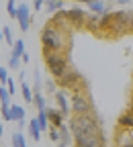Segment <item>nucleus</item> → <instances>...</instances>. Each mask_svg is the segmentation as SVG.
I'll return each instance as SVG.
<instances>
[{"label": "nucleus", "instance_id": "f257e3e1", "mask_svg": "<svg viewBox=\"0 0 133 147\" xmlns=\"http://www.w3.org/2000/svg\"><path fill=\"white\" fill-rule=\"evenodd\" d=\"M129 33V8L105 12L98 23V37L105 39H119V37Z\"/></svg>", "mask_w": 133, "mask_h": 147}, {"label": "nucleus", "instance_id": "f03ea898", "mask_svg": "<svg viewBox=\"0 0 133 147\" xmlns=\"http://www.w3.org/2000/svg\"><path fill=\"white\" fill-rule=\"evenodd\" d=\"M70 35L72 33H66L53 25H45L43 31H41V47L47 49V51H62L66 53L70 49Z\"/></svg>", "mask_w": 133, "mask_h": 147}, {"label": "nucleus", "instance_id": "7ed1b4c3", "mask_svg": "<svg viewBox=\"0 0 133 147\" xmlns=\"http://www.w3.org/2000/svg\"><path fill=\"white\" fill-rule=\"evenodd\" d=\"M68 127H70V131H72V137H80V135H88V133L102 131L96 113H88V115H70Z\"/></svg>", "mask_w": 133, "mask_h": 147}, {"label": "nucleus", "instance_id": "20e7f679", "mask_svg": "<svg viewBox=\"0 0 133 147\" xmlns=\"http://www.w3.org/2000/svg\"><path fill=\"white\" fill-rule=\"evenodd\" d=\"M43 61H45V67L51 74V78H60L64 71H68L72 67L68 55L62 53V51H47V49H43Z\"/></svg>", "mask_w": 133, "mask_h": 147}, {"label": "nucleus", "instance_id": "39448f33", "mask_svg": "<svg viewBox=\"0 0 133 147\" xmlns=\"http://www.w3.org/2000/svg\"><path fill=\"white\" fill-rule=\"evenodd\" d=\"M70 106H72V115L94 113V102L86 90H74L72 96H70Z\"/></svg>", "mask_w": 133, "mask_h": 147}, {"label": "nucleus", "instance_id": "423d86ee", "mask_svg": "<svg viewBox=\"0 0 133 147\" xmlns=\"http://www.w3.org/2000/svg\"><path fill=\"white\" fill-rule=\"evenodd\" d=\"M55 84H58V88L62 90H82V84H84V78H82V74L78 69H74L70 67L68 71H64L60 78H55Z\"/></svg>", "mask_w": 133, "mask_h": 147}, {"label": "nucleus", "instance_id": "0eeeda50", "mask_svg": "<svg viewBox=\"0 0 133 147\" xmlns=\"http://www.w3.org/2000/svg\"><path fill=\"white\" fill-rule=\"evenodd\" d=\"M74 147H107V139H105L102 131L88 133V135L74 137Z\"/></svg>", "mask_w": 133, "mask_h": 147}, {"label": "nucleus", "instance_id": "6e6552de", "mask_svg": "<svg viewBox=\"0 0 133 147\" xmlns=\"http://www.w3.org/2000/svg\"><path fill=\"white\" fill-rule=\"evenodd\" d=\"M16 21H18V29L23 33H27L31 29V6L25 2H18L16 6Z\"/></svg>", "mask_w": 133, "mask_h": 147}, {"label": "nucleus", "instance_id": "1a4fd4ad", "mask_svg": "<svg viewBox=\"0 0 133 147\" xmlns=\"http://www.w3.org/2000/svg\"><path fill=\"white\" fill-rule=\"evenodd\" d=\"M66 14H68V21H70V27L72 29H84L86 14H88L84 8H68Z\"/></svg>", "mask_w": 133, "mask_h": 147}, {"label": "nucleus", "instance_id": "9d476101", "mask_svg": "<svg viewBox=\"0 0 133 147\" xmlns=\"http://www.w3.org/2000/svg\"><path fill=\"white\" fill-rule=\"evenodd\" d=\"M49 25L58 27V29H62V31H66V33H72V27H70V21H68V14H66V10H64V8L51 14Z\"/></svg>", "mask_w": 133, "mask_h": 147}, {"label": "nucleus", "instance_id": "9b49d317", "mask_svg": "<svg viewBox=\"0 0 133 147\" xmlns=\"http://www.w3.org/2000/svg\"><path fill=\"white\" fill-rule=\"evenodd\" d=\"M53 96H55V102H58V108L62 110L66 117H70V115H72V106H70V100H68L66 90H55Z\"/></svg>", "mask_w": 133, "mask_h": 147}, {"label": "nucleus", "instance_id": "f8f14e48", "mask_svg": "<svg viewBox=\"0 0 133 147\" xmlns=\"http://www.w3.org/2000/svg\"><path fill=\"white\" fill-rule=\"evenodd\" d=\"M117 129H121V131H127V133L133 131V110H131V108H127L125 113L117 119Z\"/></svg>", "mask_w": 133, "mask_h": 147}, {"label": "nucleus", "instance_id": "ddd939ff", "mask_svg": "<svg viewBox=\"0 0 133 147\" xmlns=\"http://www.w3.org/2000/svg\"><path fill=\"white\" fill-rule=\"evenodd\" d=\"M47 119H49V125H53V127H62V125H66L64 123V119H66V115L62 113L60 108H49L47 106Z\"/></svg>", "mask_w": 133, "mask_h": 147}, {"label": "nucleus", "instance_id": "4468645a", "mask_svg": "<svg viewBox=\"0 0 133 147\" xmlns=\"http://www.w3.org/2000/svg\"><path fill=\"white\" fill-rule=\"evenodd\" d=\"M27 133H29V137L31 139H35V141H39L41 139V127H39V123H37V117H33L29 123H27Z\"/></svg>", "mask_w": 133, "mask_h": 147}, {"label": "nucleus", "instance_id": "2eb2a0df", "mask_svg": "<svg viewBox=\"0 0 133 147\" xmlns=\"http://www.w3.org/2000/svg\"><path fill=\"white\" fill-rule=\"evenodd\" d=\"M98 23H100V16H98V14H94V12H88V14H86L84 29H88L90 33L96 35V33H98Z\"/></svg>", "mask_w": 133, "mask_h": 147}, {"label": "nucleus", "instance_id": "dca6fc26", "mask_svg": "<svg viewBox=\"0 0 133 147\" xmlns=\"http://www.w3.org/2000/svg\"><path fill=\"white\" fill-rule=\"evenodd\" d=\"M86 6H88V10H90V12L98 14V16H102V14L107 12V8H105V2H102V0H92V2H88Z\"/></svg>", "mask_w": 133, "mask_h": 147}, {"label": "nucleus", "instance_id": "f3484780", "mask_svg": "<svg viewBox=\"0 0 133 147\" xmlns=\"http://www.w3.org/2000/svg\"><path fill=\"white\" fill-rule=\"evenodd\" d=\"M33 104H35V110H45L47 108V100L43 96V92H33Z\"/></svg>", "mask_w": 133, "mask_h": 147}, {"label": "nucleus", "instance_id": "a211bd4d", "mask_svg": "<svg viewBox=\"0 0 133 147\" xmlns=\"http://www.w3.org/2000/svg\"><path fill=\"white\" fill-rule=\"evenodd\" d=\"M21 96H23V100L27 102V104H33V88L23 80L21 82Z\"/></svg>", "mask_w": 133, "mask_h": 147}, {"label": "nucleus", "instance_id": "6ab92c4d", "mask_svg": "<svg viewBox=\"0 0 133 147\" xmlns=\"http://www.w3.org/2000/svg\"><path fill=\"white\" fill-rule=\"evenodd\" d=\"M64 2L66 0H45V10L49 14H53V12H58V10L64 8Z\"/></svg>", "mask_w": 133, "mask_h": 147}, {"label": "nucleus", "instance_id": "aec40b11", "mask_svg": "<svg viewBox=\"0 0 133 147\" xmlns=\"http://www.w3.org/2000/svg\"><path fill=\"white\" fill-rule=\"evenodd\" d=\"M10 113H12V121H25V106L18 104H10Z\"/></svg>", "mask_w": 133, "mask_h": 147}, {"label": "nucleus", "instance_id": "412c9836", "mask_svg": "<svg viewBox=\"0 0 133 147\" xmlns=\"http://www.w3.org/2000/svg\"><path fill=\"white\" fill-rule=\"evenodd\" d=\"M37 123H39L41 131H47L49 129V119H47V108L45 110H37Z\"/></svg>", "mask_w": 133, "mask_h": 147}, {"label": "nucleus", "instance_id": "4be33fe9", "mask_svg": "<svg viewBox=\"0 0 133 147\" xmlns=\"http://www.w3.org/2000/svg\"><path fill=\"white\" fill-rule=\"evenodd\" d=\"M23 53H25V41H23V39H14L10 55H12V57H21Z\"/></svg>", "mask_w": 133, "mask_h": 147}, {"label": "nucleus", "instance_id": "5701e85b", "mask_svg": "<svg viewBox=\"0 0 133 147\" xmlns=\"http://www.w3.org/2000/svg\"><path fill=\"white\" fill-rule=\"evenodd\" d=\"M10 143H12V147H27V139H25V135H23L21 131L12 133V139H10Z\"/></svg>", "mask_w": 133, "mask_h": 147}, {"label": "nucleus", "instance_id": "b1692460", "mask_svg": "<svg viewBox=\"0 0 133 147\" xmlns=\"http://www.w3.org/2000/svg\"><path fill=\"white\" fill-rule=\"evenodd\" d=\"M70 139H74V137H72V131H70V127L62 125V127H60V141L68 145V143H70Z\"/></svg>", "mask_w": 133, "mask_h": 147}, {"label": "nucleus", "instance_id": "393cba45", "mask_svg": "<svg viewBox=\"0 0 133 147\" xmlns=\"http://www.w3.org/2000/svg\"><path fill=\"white\" fill-rule=\"evenodd\" d=\"M2 39H4V43H6V45H10V47H12V43H14L12 29H10V27H6V25L2 27Z\"/></svg>", "mask_w": 133, "mask_h": 147}, {"label": "nucleus", "instance_id": "a878e982", "mask_svg": "<svg viewBox=\"0 0 133 147\" xmlns=\"http://www.w3.org/2000/svg\"><path fill=\"white\" fill-rule=\"evenodd\" d=\"M47 133H49V139H51L53 143H60V129H58V127H53V125H49V129H47Z\"/></svg>", "mask_w": 133, "mask_h": 147}, {"label": "nucleus", "instance_id": "bb28decb", "mask_svg": "<svg viewBox=\"0 0 133 147\" xmlns=\"http://www.w3.org/2000/svg\"><path fill=\"white\" fill-rule=\"evenodd\" d=\"M33 80H35V84H33V92H41V88H43V80H41V76H39V71L35 69V74H33Z\"/></svg>", "mask_w": 133, "mask_h": 147}, {"label": "nucleus", "instance_id": "cd10ccee", "mask_svg": "<svg viewBox=\"0 0 133 147\" xmlns=\"http://www.w3.org/2000/svg\"><path fill=\"white\" fill-rule=\"evenodd\" d=\"M0 102L2 104H10V92L6 86H0Z\"/></svg>", "mask_w": 133, "mask_h": 147}, {"label": "nucleus", "instance_id": "c85d7f7f", "mask_svg": "<svg viewBox=\"0 0 133 147\" xmlns=\"http://www.w3.org/2000/svg\"><path fill=\"white\" fill-rule=\"evenodd\" d=\"M0 110H2V119H4L6 123H14V121H12V113H10V104H2V106H0Z\"/></svg>", "mask_w": 133, "mask_h": 147}, {"label": "nucleus", "instance_id": "c756f323", "mask_svg": "<svg viewBox=\"0 0 133 147\" xmlns=\"http://www.w3.org/2000/svg\"><path fill=\"white\" fill-rule=\"evenodd\" d=\"M6 12L10 18H16V0H8L6 2Z\"/></svg>", "mask_w": 133, "mask_h": 147}, {"label": "nucleus", "instance_id": "7c9ffc66", "mask_svg": "<svg viewBox=\"0 0 133 147\" xmlns=\"http://www.w3.org/2000/svg\"><path fill=\"white\" fill-rule=\"evenodd\" d=\"M45 90L49 92V94H53V92L58 90V84H55V78H49V80H45Z\"/></svg>", "mask_w": 133, "mask_h": 147}, {"label": "nucleus", "instance_id": "2f4dec72", "mask_svg": "<svg viewBox=\"0 0 133 147\" xmlns=\"http://www.w3.org/2000/svg\"><path fill=\"white\" fill-rule=\"evenodd\" d=\"M21 63H23V61H21V57H12V55H10V59H8V67H10V69H14V71H16L18 67H21Z\"/></svg>", "mask_w": 133, "mask_h": 147}, {"label": "nucleus", "instance_id": "473e14b6", "mask_svg": "<svg viewBox=\"0 0 133 147\" xmlns=\"http://www.w3.org/2000/svg\"><path fill=\"white\" fill-rule=\"evenodd\" d=\"M6 80H8V69L0 65V84H2V86H6Z\"/></svg>", "mask_w": 133, "mask_h": 147}, {"label": "nucleus", "instance_id": "72a5a7b5", "mask_svg": "<svg viewBox=\"0 0 133 147\" xmlns=\"http://www.w3.org/2000/svg\"><path fill=\"white\" fill-rule=\"evenodd\" d=\"M6 88H8V92H10V96H14V94H16V84H14V80H12V78H8V80H6Z\"/></svg>", "mask_w": 133, "mask_h": 147}, {"label": "nucleus", "instance_id": "f704fd0d", "mask_svg": "<svg viewBox=\"0 0 133 147\" xmlns=\"http://www.w3.org/2000/svg\"><path fill=\"white\" fill-rule=\"evenodd\" d=\"M45 6V0H33V8L35 10H41Z\"/></svg>", "mask_w": 133, "mask_h": 147}, {"label": "nucleus", "instance_id": "c9c22d12", "mask_svg": "<svg viewBox=\"0 0 133 147\" xmlns=\"http://www.w3.org/2000/svg\"><path fill=\"white\" fill-rule=\"evenodd\" d=\"M21 61H23V63H31V55L27 53V49H25V53L21 55Z\"/></svg>", "mask_w": 133, "mask_h": 147}, {"label": "nucleus", "instance_id": "e433bc0d", "mask_svg": "<svg viewBox=\"0 0 133 147\" xmlns=\"http://www.w3.org/2000/svg\"><path fill=\"white\" fill-rule=\"evenodd\" d=\"M129 33H133V8H129Z\"/></svg>", "mask_w": 133, "mask_h": 147}, {"label": "nucleus", "instance_id": "4c0bfd02", "mask_svg": "<svg viewBox=\"0 0 133 147\" xmlns=\"http://www.w3.org/2000/svg\"><path fill=\"white\" fill-rule=\"evenodd\" d=\"M117 4H119V6H129L131 0H117Z\"/></svg>", "mask_w": 133, "mask_h": 147}, {"label": "nucleus", "instance_id": "58836bf2", "mask_svg": "<svg viewBox=\"0 0 133 147\" xmlns=\"http://www.w3.org/2000/svg\"><path fill=\"white\" fill-rule=\"evenodd\" d=\"M2 133H4V127H2V121H0V137H2Z\"/></svg>", "mask_w": 133, "mask_h": 147}, {"label": "nucleus", "instance_id": "ea45409f", "mask_svg": "<svg viewBox=\"0 0 133 147\" xmlns=\"http://www.w3.org/2000/svg\"><path fill=\"white\" fill-rule=\"evenodd\" d=\"M74 2H84V4H88V2H92V0H74Z\"/></svg>", "mask_w": 133, "mask_h": 147}, {"label": "nucleus", "instance_id": "a19ab883", "mask_svg": "<svg viewBox=\"0 0 133 147\" xmlns=\"http://www.w3.org/2000/svg\"><path fill=\"white\" fill-rule=\"evenodd\" d=\"M129 108L133 110V94H131V102H129Z\"/></svg>", "mask_w": 133, "mask_h": 147}, {"label": "nucleus", "instance_id": "79ce46f5", "mask_svg": "<svg viewBox=\"0 0 133 147\" xmlns=\"http://www.w3.org/2000/svg\"><path fill=\"white\" fill-rule=\"evenodd\" d=\"M58 147H68V145H66V143H62V141H60V143H58Z\"/></svg>", "mask_w": 133, "mask_h": 147}, {"label": "nucleus", "instance_id": "37998d69", "mask_svg": "<svg viewBox=\"0 0 133 147\" xmlns=\"http://www.w3.org/2000/svg\"><path fill=\"white\" fill-rule=\"evenodd\" d=\"M0 41H2V27H0Z\"/></svg>", "mask_w": 133, "mask_h": 147}, {"label": "nucleus", "instance_id": "c03bdc74", "mask_svg": "<svg viewBox=\"0 0 133 147\" xmlns=\"http://www.w3.org/2000/svg\"><path fill=\"white\" fill-rule=\"evenodd\" d=\"M129 139H131V141H133V131H131V133H129Z\"/></svg>", "mask_w": 133, "mask_h": 147}, {"label": "nucleus", "instance_id": "a18cd8bd", "mask_svg": "<svg viewBox=\"0 0 133 147\" xmlns=\"http://www.w3.org/2000/svg\"><path fill=\"white\" fill-rule=\"evenodd\" d=\"M0 106H2V102H0Z\"/></svg>", "mask_w": 133, "mask_h": 147}]
</instances>
